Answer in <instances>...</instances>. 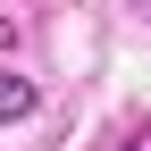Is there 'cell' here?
<instances>
[{"label":"cell","mask_w":151,"mask_h":151,"mask_svg":"<svg viewBox=\"0 0 151 151\" xmlns=\"http://www.w3.org/2000/svg\"><path fill=\"white\" fill-rule=\"evenodd\" d=\"M34 101H42L34 76H9V67H0V126H9V118H34Z\"/></svg>","instance_id":"1"},{"label":"cell","mask_w":151,"mask_h":151,"mask_svg":"<svg viewBox=\"0 0 151 151\" xmlns=\"http://www.w3.org/2000/svg\"><path fill=\"white\" fill-rule=\"evenodd\" d=\"M118 151H151V126H134V134H126V143H118Z\"/></svg>","instance_id":"2"},{"label":"cell","mask_w":151,"mask_h":151,"mask_svg":"<svg viewBox=\"0 0 151 151\" xmlns=\"http://www.w3.org/2000/svg\"><path fill=\"white\" fill-rule=\"evenodd\" d=\"M9 42H17V25H9V9H0V50H9Z\"/></svg>","instance_id":"3"}]
</instances>
